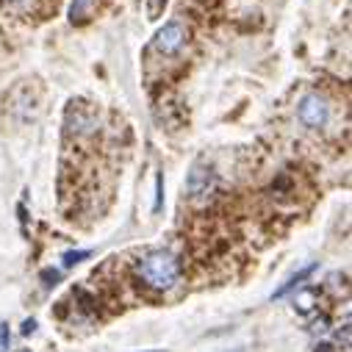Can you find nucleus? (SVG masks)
Returning <instances> with one entry per match:
<instances>
[{
	"label": "nucleus",
	"instance_id": "1",
	"mask_svg": "<svg viewBox=\"0 0 352 352\" xmlns=\"http://www.w3.org/2000/svg\"><path fill=\"white\" fill-rule=\"evenodd\" d=\"M139 280L153 292H169L181 280V261L169 250H153L136 263Z\"/></svg>",
	"mask_w": 352,
	"mask_h": 352
},
{
	"label": "nucleus",
	"instance_id": "2",
	"mask_svg": "<svg viewBox=\"0 0 352 352\" xmlns=\"http://www.w3.org/2000/svg\"><path fill=\"white\" fill-rule=\"evenodd\" d=\"M186 39H189V28L181 20H169L164 28H158V34L153 39V47L164 56H172L186 45Z\"/></svg>",
	"mask_w": 352,
	"mask_h": 352
},
{
	"label": "nucleus",
	"instance_id": "3",
	"mask_svg": "<svg viewBox=\"0 0 352 352\" xmlns=\"http://www.w3.org/2000/svg\"><path fill=\"white\" fill-rule=\"evenodd\" d=\"M300 122L311 131H319L330 122V103L322 95H305L300 100Z\"/></svg>",
	"mask_w": 352,
	"mask_h": 352
},
{
	"label": "nucleus",
	"instance_id": "4",
	"mask_svg": "<svg viewBox=\"0 0 352 352\" xmlns=\"http://www.w3.org/2000/svg\"><path fill=\"white\" fill-rule=\"evenodd\" d=\"M211 192H214V172L208 166H203V164H195L189 169V178H186V195H189V200L203 203V200H208Z\"/></svg>",
	"mask_w": 352,
	"mask_h": 352
},
{
	"label": "nucleus",
	"instance_id": "5",
	"mask_svg": "<svg viewBox=\"0 0 352 352\" xmlns=\"http://www.w3.org/2000/svg\"><path fill=\"white\" fill-rule=\"evenodd\" d=\"M314 272H316V263H311V267L300 270V272H297L294 278H289V280H286V283H283V286H280V289H278V292L272 294V300H283L286 294H292L294 289H300V286H302V283H305V280H308V278H311Z\"/></svg>",
	"mask_w": 352,
	"mask_h": 352
},
{
	"label": "nucleus",
	"instance_id": "6",
	"mask_svg": "<svg viewBox=\"0 0 352 352\" xmlns=\"http://www.w3.org/2000/svg\"><path fill=\"white\" fill-rule=\"evenodd\" d=\"M98 9V0H72V9H69V23L72 25H83L86 20L92 17V12Z\"/></svg>",
	"mask_w": 352,
	"mask_h": 352
},
{
	"label": "nucleus",
	"instance_id": "7",
	"mask_svg": "<svg viewBox=\"0 0 352 352\" xmlns=\"http://www.w3.org/2000/svg\"><path fill=\"white\" fill-rule=\"evenodd\" d=\"M92 252L89 250H78V252H67L64 255V267H75V263H80V261H86Z\"/></svg>",
	"mask_w": 352,
	"mask_h": 352
},
{
	"label": "nucleus",
	"instance_id": "8",
	"mask_svg": "<svg viewBox=\"0 0 352 352\" xmlns=\"http://www.w3.org/2000/svg\"><path fill=\"white\" fill-rule=\"evenodd\" d=\"M161 206H164V175H158V178H155V206H153V211L158 214Z\"/></svg>",
	"mask_w": 352,
	"mask_h": 352
},
{
	"label": "nucleus",
	"instance_id": "9",
	"mask_svg": "<svg viewBox=\"0 0 352 352\" xmlns=\"http://www.w3.org/2000/svg\"><path fill=\"white\" fill-rule=\"evenodd\" d=\"M9 341H12V333H9V324L0 322V352L9 349Z\"/></svg>",
	"mask_w": 352,
	"mask_h": 352
},
{
	"label": "nucleus",
	"instance_id": "10",
	"mask_svg": "<svg viewBox=\"0 0 352 352\" xmlns=\"http://www.w3.org/2000/svg\"><path fill=\"white\" fill-rule=\"evenodd\" d=\"M42 280H45V286H56V283L61 280V272H56V270H45V272H42Z\"/></svg>",
	"mask_w": 352,
	"mask_h": 352
},
{
	"label": "nucleus",
	"instance_id": "11",
	"mask_svg": "<svg viewBox=\"0 0 352 352\" xmlns=\"http://www.w3.org/2000/svg\"><path fill=\"white\" fill-rule=\"evenodd\" d=\"M314 294H316V292H302V294H300V300H297V302H300V311H311Z\"/></svg>",
	"mask_w": 352,
	"mask_h": 352
},
{
	"label": "nucleus",
	"instance_id": "12",
	"mask_svg": "<svg viewBox=\"0 0 352 352\" xmlns=\"http://www.w3.org/2000/svg\"><path fill=\"white\" fill-rule=\"evenodd\" d=\"M34 330H36V322H34V319H25V322H23V336H31Z\"/></svg>",
	"mask_w": 352,
	"mask_h": 352
},
{
	"label": "nucleus",
	"instance_id": "13",
	"mask_svg": "<svg viewBox=\"0 0 352 352\" xmlns=\"http://www.w3.org/2000/svg\"><path fill=\"white\" fill-rule=\"evenodd\" d=\"M314 352H333V346H330V344H316Z\"/></svg>",
	"mask_w": 352,
	"mask_h": 352
},
{
	"label": "nucleus",
	"instance_id": "14",
	"mask_svg": "<svg viewBox=\"0 0 352 352\" xmlns=\"http://www.w3.org/2000/svg\"><path fill=\"white\" fill-rule=\"evenodd\" d=\"M9 3H14V6H25V3H31V0H9Z\"/></svg>",
	"mask_w": 352,
	"mask_h": 352
},
{
	"label": "nucleus",
	"instance_id": "15",
	"mask_svg": "<svg viewBox=\"0 0 352 352\" xmlns=\"http://www.w3.org/2000/svg\"><path fill=\"white\" fill-rule=\"evenodd\" d=\"M17 352H31V349H17Z\"/></svg>",
	"mask_w": 352,
	"mask_h": 352
},
{
	"label": "nucleus",
	"instance_id": "16",
	"mask_svg": "<svg viewBox=\"0 0 352 352\" xmlns=\"http://www.w3.org/2000/svg\"><path fill=\"white\" fill-rule=\"evenodd\" d=\"M153 352H161V349H153Z\"/></svg>",
	"mask_w": 352,
	"mask_h": 352
}]
</instances>
